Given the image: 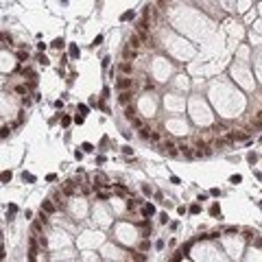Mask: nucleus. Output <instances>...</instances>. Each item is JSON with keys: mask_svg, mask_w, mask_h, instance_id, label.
I'll return each mask as SVG.
<instances>
[{"mask_svg": "<svg viewBox=\"0 0 262 262\" xmlns=\"http://www.w3.org/2000/svg\"><path fill=\"white\" fill-rule=\"evenodd\" d=\"M212 153H214L212 146L205 142V140H201V138L194 140V157H210Z\"/></svg>", "mask_w": 262, "mask_h": 262, "instance_id": "f257e3e1", "label": "nucleus"}, {"mask_svg": "<svg viewBox=\"0 0 262 262\" xmlns=\"http://www.w3.org/2000/svg\"><path fill=\"white\" fill-rule=\"evenodd\" d=\"M157 151H160V153H164V155H179V151H177V144L173 142L171 138L162 140V142L157 144Z\"/></svg>", "mask_w": 262, "mask_h": 262, "instance_id": "f03ea898", "label": "nucleus"}, {"mask_svg": "<svg viewBox=\"0 0 262 262\" xmlns=\"http://www.w3.org/2000/svg\"><path fill=\"white\" fill-rule=\"evenodd\" d=\"M61 192L66 194V197H72V194H77V184L74 181H63V186H61Z\"/></svg>", "mask_w": 262, "mask_h": 262, "instance_id": "7ed1b4c3", "label": "nucleus"}, {"mask_svg": "<svg viewBox=\"0 0 262 262\" xmlns=\"http://www.w3.org/2000/svg\"><path fill=\"white\" fill-rule=\"evenodd\" d=\"M131 85H133V79H131V77H120V79L116 81V88H118L120 92H125V90H129Z\"/></svg>", "mask_w": 262, "mask_h": 262, "instance_id": "20e7f679", "label": "nucleus"}, {"mask_svg": "<svg viewBox=\"0 0 262 262\" xmlns=\"http://www.w3.org/2000/svg\"><path fill=\"white\" fill-rule=\"evenodd\" d=\"M177 149H179V153H181L184 157H188V160H190V157H194V151H192V146H188V144H186V142H181V144H177Z\"/></svg>", "mask_w": 262, "mask_h": 262, "instance_id": "39448f33", "label": "nucleus"}, {"mask_svg": "<svg viewBox=\"0 0 262 262\" xmlns=\"http://www.w3.org/2000/svg\"><path fill=\"white\" fill-rule=\"evenodd\" d=\"M63 192H59V190H55L53 192V197H50V199L55 201V205H57V208H66V201H63Z\"/></svg>", "mask_w": 262, "mask_h": 262, "instance_id": "423d86ee", "label": "nucleus"}, {"mask_svg": "<svg viewBox=\"0 0 262 262\" xmlns=\"http://www.w3.org/2000/svg\"><path fill=\"white\" fill-rule=\"evenodd\" d=\"M55 210H57V205H55L53 199H46V201L42 203V212H46V214H55Z\"/></svg>", "mask_w": 262, "mask_h": 262, "instance_id": "0eeeda50", "label": "nucleus"}, {"mask_svg": "<svg viewBox=\"0 0 262 262\" xmlns=\"http://www.w3.org/2000/svg\"><path fill=\"white\" fill-rule=\"evenodd\" d=\"M131 96H133V94H131L129 90L120 92V96H118V103H120V105H129V103H131Z\"/></svg>", "mask_w": 262, "mask_h": 262, "instance_id": "6e6552de", "label": "nucleus"}, {"mask_svg": "<svg viewBox=\"0 0 262 262\" xmlns=\"http://www.w3.org/2000/svg\"><path fill=\"white\" fill-rule=\"evenodd\" d=\"M118 68H120V72H123V74H127V77H129L131 72H133V66H131L129 61H123V63L118 66Z\"/></svg>", "mask_w": 262, "mask_h": 262, "instance_id": "1a4fd4ad", "label": "nucleus"}, {"mask_svg": "<svg viewBox=\"0 0 262 262\" xmlns=\"http://www.w3.org/2000/svg\"><path fill=\"white\" fill-rule=\"evenodd\" d=\"M140 42H142V40H140V35H131V37H129V46H131L133 50L140 48Z\"/></svg>", "mask_w": 262, "mask_h": 262, "instance_id": "9d476101", "label": "nucleus"}, {"mask_svg": "<svg viewBox=\"0 0 262 262\" xmlns=\"http://www.w3.org/2000/svg\"><path fill=\"white\" fill-rule=\"evenodd\" d=\"M142 214H144V216H153V214H155V205H153V203L142 205Z\"/></svg>", "mask_w": 262, "mask_h": 262, "instance_id": "9b49d317", "label": "nucleus"}, {"mask_svg": "<svg viewBox=\"0 0 262 262\" xmlns=\"http://www.w3.org/2000/svg\"><path fill=\"white\" fill-rule=\"evenodd\" d=\"M42 229H44V223L40 219L33 221V234H35V236H42Z\"/></svg>", "mask_w": 262, "mask_h": 262, "instance_id": "f8f14e48", "label": "nucleus"}, {"mask_svg": "<svg viewBox=\"0 0 262 262\" xmlns=\"http://www.w3.org/2000/svg\"><path fill=\"white\" fill-rule=\"evenodd\" d=\"M123 55H125V61H129V59H136V55H138V53L131 48V46H127V48L123 50Z\"/></svg>", "mask_w": 262, "mask_h": 262, "instance_id": "ddd939ff", "label": "nucleus"}, {"mask_svg": "<svg viewBox=\"0 0 262 262\" xmlns=\"http://www.w3.org/2000/svg\"><path fill=\"white\" fill-rule=\"evenodd\" d=\"M227 144H229V142H227L225 138H216V140H214V144H212V146H214V149H223V146H227Z\"/></svg>", "mask_w": 262, "mask_h": 262, "instance_id": "4468645a", "label": "nucleus"}, {"mask_svg": "<svg viewBox=\"0 0 262 262\" xmlns=\"http://www.w3.org/2000/svg\"><path fill=\"white\" fill-rule=\"evenodd\" d=\"M149 140L155 142V144H160L162 142V133H160V131H151V138H149Z\"/></svg>", "mask_w": 262, "mask_h": 262, "instance_id": "2eb2a0df", "label": "nucleus"}, {"mask_svg": "<svg viewBox=\"0 0 262 262\" xmlns=\"http://www.w3.org/2000/svg\"><path fill=\"white\" fill-rule=\"evenodd\" d=\"M254 127L256 129H262V111H258L256 118H254Z\"/></svg>", "mask_w": 262, "mask_h": 262, "instance_id": "dca6fc26", "label": "nucleus"}, {"mask_svg": "<svg viewBox=\"0 0 262 262\" xmlns=\"http://www.w3.org/2000/svg\"><path fill=\"white\" fill-rule=\"evenodd\" d=\"M125 116H127L129 120H136V109H133V107H131V105H129V107L125 109Z\"/></svg>", "mask_w": 262, "mask_h": 262, "instance_id": "f3484780", "label": "nucleus"}, {"mask_svg": "<svg viewBox=\"0 0 262 262\" xmlns=\"http://www.w3.org/2000/svg\"><path fill=\"white\" fill-rule=\"evenodd\" d=\"M242 236H245L247 240H251V238L256 236V232H254V229H249V227H245V229H242Z\"/></svg>", "mask_w": 262, "mask_h": 262, "instance_id": "a211bd4d", "label": "nucleus"}, {"mask_svg": "<svg viewBox=\"0 0 262 262\" xmlns=\"http://www.w3.org/2000/svg\"><path fill=\"white\" fill-rule=\"evenodd\" d=\"M133 258H136V262H146V256L142 254V251H136V254H133Z\"/></svg>", "mask_w": 262, "mask_h": 262, "instance_id": "6ab92c4d", "label": "nucleus"}, {"mask_svg": "<svg viewBox=\"0 0 262 262\" xmlns=\"http://www.w3.org/2000/svg\"><path fill=\"white\" fill-rule=\"evenodd\" d=\"M210 131H214V133H225V125H214Z\"/></svg>", "mask_w": 262, "mask_h": 262, "instance_id": "aec40b11", "label": "nucleus"}, {"mask_svg": "<svg viewBox=\"0 0 262 262\" xmlns=\"http://www.w3.org/2000/svg\"><path fill=\"white\" fill-rule=\"evenodd\" d=\"M210 214H212V216H221V208H219L216 203H214L212 208H210Z\"/></svg>", "mask_w": 262, "mask_h": 262, "instance_id": "412c9836", "label": "nucleus"}, {"mask_svg": "<svg viewBox=\"0 0 262 262\" xmlns=\"http://www.w3.org/2000/svg\"><path fill=\"white\" fill-rule=\"evenodd\" d=\"M131 123H133V127L140 131V129H144V120H140V118H136V120H131Z\"/></svg>", "mask_w": 262, "mask_h": 262, "instance_id": "4be33fe9", "label": "nucleus"}, {"mask_svg": "<svg viewBox=\"0 0 262 262\" xmlns=\"http://www.w3.org/2000/svg\"><path fill=\"white\" fill-rule=\"evenodd\" d=\"M96 197L105 201V199H109V192H107V190H98V192H96Z\"/></svg>", "mask_w": 262, "mask_h": 262, "instance_id": "5701e85b", "label": "nucleus"}, {"mask_svg": "<svg viewBox=\"0 0 262 262\" xmlns=\"http://www.w3.org/2000/svg\"><path fill=\"white\" fill-rule=\"evenodd\" d=\"M37 242H40V247H42V249H46V247H48V240H46L44 236H40V238H37Z\"/></svg>", "mask_w": 262, "mask_h": 262, "instance_id": "b1692460", "label": "nucleus"}, {"mask_svg": "<svg viewBox=\"0 0 262 262\" xmlns=\"http://www.w3.org/2000/svg\"><path fill=\"white\" fill-rule=\"evenodd\" d=\"M40 221L44 223V225H48V214H46V212H40Z\"/></svg>", "mask_w": 262, "mask_h": 262, "instance_id": "393cba45", "label": "nucleus"}, {"mask_svg": "<svg viewBox=\"0 0 262 262\" xmlns=\"http://www.w3.org/2000/svg\"><path fill=\"white\" fill-rule=\"evenodd\" d=\"M15 94H26V85H15Z\"/></svg>", "mask_w": 262, "mask_h": 262, "instance_id": "a878e982", "label": "nucleus"}, {"mask_svg": "<svg viewBox=\"0 0 262 262\" xmlns=\"http://www.w3.org/2000/svg\"><path fill=\"white\" fill-rule=\"evenodd\" d=\"M136 205H138L136 199H129V201H127V208H129V210H136Z\"/></svg>", "mask_w": 262, "mask_h": 262, "instance_id": "bb28decb", "label": "nucleus"}, {"mask_svg": "<svg viewBox=\"0 0 262 262\" xmlns=\"http://www.w3.org/2000/svg\"><path fill=\"white\" fill-rule=\"evenodd\" d=\"M201 212V208H199V203H194V205H190V214H199Z\"/></svg>", "mask_w": 262, "mask_h": 262, "instance_id": "cd10ccee", "label": "nucleus"}, {"mask_svg": "<svg viewBox=\"0 0 262 262\" xmlns=\"http://www.w3.org/2000/svg\"><path fill=\"white\" fill-rule=\"evenodd\" d=\"M247 160H249L251 164H256V162H258V155H256V153H249V155H247Z\"/></svg>", "mask_w": 262, "mask_h": 262, "instance_id": "c85d7f7f", "label": "nucleus"}, {"mask_svg": "<svg viewBox=\"0 0 262 262\" xmlns=\"http://www.w3.org/2000/svg\"><path fill=\"white\" fill-rule=\"evenodd\" d=\"M225 234H238V227L229 225V227H225Z\"/></svg>", "mask_w": 262, "mask_h": 262, "instance_id": "c756f323", "label": "nucleus"}, {"mask_svg": "<svg viewBox=\"0 0 262 262\" xmlns=\"http://www.w3.org/2000/svg\"><path fill=\"white\" fill-rule=\"evenodd\" d=\"M149 247H151V245H149V240H142V242H140V251H146Z\"/></svg>", "mask_w": 262, "mask_h": 262, "instance_id": "7c9ffc66", "label": "nucleus"}, {"mask_svg": "<svg viewBox=\"0 0 262 262\" xmlns=\"http://www.w3.org/2000/svg\"><path fill=\"white\" fill-rule=\"evenodd\" d=\"M2 181H5V184H7V181H11V173H9V171L2 173Z\"/></svg>", "mask_w": 262, "mask_h": 262, "instance_id": "2f4dec72", "label": "nucleus"}, {"mask_svg": "<svg viewBox=\"0 0 262 262\" xmlns=\"http://www.w3.org/2000/svg\"><path fill=\"white\" fill-rule=\"evenodd\" d=\"M70 55H72V57H79V48H77V46H70Z\"/></svg>", "mask_w": 262, "mask_h": 262, "instance_id": "473e14b6", "label": "nucleus"}, {"mask_svg": "<svg viewBox=\"0 0 262 262\" xmlns=\"http://www.w3.org/2000/svg\"><path fill=\"white\" fill-rule=\"evenodd\" d=\"M2 42H5V46H7V44H11V35H7V33H2Z\"/></svg>", "mask_w": 262, "mask_h": 262, "instance_id": "72a5a7b5", "label": "nucleus"}, {"mask_svg": "<svg viewBox=\"0 0 262 262\" xmlns=\"http://www.w3.org/2000/svg\"><path fill=\"white\" fill-rule=\"evenodd\" d=\"M61 46H63V40H55L53 42V48H61Z\"/></svg>", "mask_w": 262, "mask_h": 262, "instance_id": "f704fd0d", "label": "nucleus"}, {"mask_svg": "<svg viewBox=\"0 0 262 262\" xmlns=\"http://www.w3.org/2000/svg\"><path fill=\"white\" fill-rule=\"evenodd\" d=\"M61 125L68 127V125H70V116H63V118H61Z\"/></svg>", "mask_w": 262, "mask_h": 262, "instance_id": "c9c22d12", "label": "nucleus"}, {"mask_svg": "<svg viewBox=\"0 0 262 262\" xmlns=\"http://www.w3.org/2000/svg\"><path fill=\"white\" fill-rule=\"evenodd\" d=\"M240 179H242V177H240V175H234V177H232V179H229V181H232V184H240Z\"/></svg>", "mask_w": 262, "mask_h": 262, "instance_id": "e433bc0d", "label": "nucleus"}, {"mask_svg": "<svg viewBox=\"0 0 262 262\" xmlns=\"http://www.w3.org/2000/svg\"><path fill=\"white\" fill-rule=\"evenodd\" d=\"M123 153L125 155H131V153H133V149H131V146H123Z\"/></svg>", "mask_w": 262, "mask_h": 262, "instance_id": "4c0bfd02", "label": "nucleus"}, {"mask_svg": "<svg viewBox=\"0 0 262 262\" xmlns=\"http://www.w3.org/2000/svg\"><path fill=\"white\" fill-rule=\"evenodd\" d=\"M144 88H146V90H153V88H155V83H153V81H146V83H144Z\"/></svg>", "mask_w": 262, "mask_h": 262, "instance_id": "58836bf2", "label": "nucleus"}, {"mask_svg": "<svg viewBox=\"0 0 262 262\" xmlns=\"http://www.w3.org/2000/svg\"><path fill=\"white\" fill-rule=\"evenodd\" d=\"M166 221H168V214H166V212L160 214V223H166Z\"/></svg>", "mask_w": 262, "mask_h": 262, "instance_id": "ea45409f", "label": "nucleus"}, {"mask_svg": "<svg viewBox=\"0 0 262 262\" xmlns=\"http://www.w3.org/2000/svg\"><path fill=\"white\" fill-rule=\"evenodd\" d=\"M83 149H85V151H88V153H92V151H94V149H92V144H88V142H85V144H83Z\"/></svg>", "mask_w": 262, "mask_h": 262, "instance_id": "a19ab883", "label": "nucleus"}, {"mask_svg": "<svg viewBox=\"0 0 262 262\" xmlns=\"http://www.w3.org/2000/svg\"><path fill=\"white\" fill-rule=\"evenodd\" d=\"M256 247H262V238H258V240H256Z\"/></svg>", "mask_w": 262, "mask_h": 262, "instance_id": "79ce46f5", "label": "nucleus"}]
</instances>
